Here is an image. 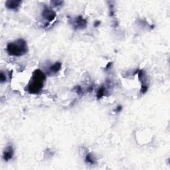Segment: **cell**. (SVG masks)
I'll return each instance as SVG.
<instances>
[{
	"label": "cell",
	"instance_id": "6da1fadb",
	"mask_svg": "<svg viewBox=\"0 0 170 170\" xmlns=\"http://www.w3.org/2000/svg\"><path fill=\"white\" fill-rule=\"evenodd\" d=\"M46 80V75L40 69H36L33 73L32 77L27 85V91L30 94H37L43 88Z\"/></svg>",
	"mask_w": 170,
	"mask_h": 170
},
{
	"label": "cell",
	"instance_id": "7a4b0ae2",
	"mask_svg": "<svg viewBox=\"0 0 170 170\" xmlns=\"http://www.w3.org/2000/svg\"><path fill=\"white\" fill-rule=\"evenodd\" d=\"M7 53L13 57H21L28 51L27 42L23 39H19L13 42L9 43L6 47Z\"/></svg>",
	"mask_w": 170,
	"mask_h": 170
},
{
	"label": "cell",
	"instance_id": "3957f363",
	"mask_svg": "<svg viewBox=\"0 0 170 170\" xmlns=\"http://www.w3.org/2000/svg\"><path fill=\"white\" fill-rule=\"evenodd\" d=\"M41 14L42 17L49 22H51V21H53L57 16L56 13L51 10V8L47 7V6H45L44 8H43Z\"/></svg>",
	"mask_w": 170,
	"mask_h": 170
},
{
	"label": "cell",
	"instance_id": "277c9868",
	"mask_svg": "<svg viewBox=\"0 0 170 170\" xmlns=\"http://www.w3.org/2000/svg\"><path fill=\"white\" fill-rule=\"evenodd\" d=\"M138 79L140 80V81L142 83V88H141V93L144 94L148 90V86L147 84V80H146V76L145 75L144 72L142 70H139L138 72Z\"/></svg>",
	"mask_w": 170,
	"mask_h": 170
},
{
	"label": "cell",
	"instance_id": "5b68a950",
	"mask_svg": "<svg viewBox=\"0 0 170 170\" xmlns=\"http://www.w3.org/2000/svg\"><path fill=\"white\" fill-rule=\"evenodd\" d=\"M72 23L73 26L75 29H83L86 28L87 21L82 17V15H79L73 20Z\"/></svg>",
	"mask_w": 170,
	"mask_h": 170
},
{
	"label": "cell",
	"instance_id": "8992f818",
	"mask_svg": "<svg viewBox=\"0 0 170 170\" xmlns=\"http://www.w3.org/2000/svg\"><path fill=\"white\" fill-rule=\"evenodd\" d=\"M22 1L20 0H7L5 2L6 7L10 10H17Z\"/></svg>",
	"mask_w": 170,
	"mask_h": 170
},
{
	"label": "cell",
	"instance_id": "52a82bcc",
	"mask_svg": "<svg viewBox=\"0 0 170 170\" xmlns=\"http://www.w3.org/2000/svg\"><path fill=\"white\" fill-rule=\"evenodd\" d=\"M13 155L14 150L13 146H8L4 151V153H3V158H4L5 162H8V161H10L13 158Z\"/></svg>",
	"mask_w": 170,
	"mask_h": 170
},
{
	"label": "cell",
	"instance_id": "ba28073f",
	"mask_svg": "<svg viewBox=\"0 0 170 170\" xmlns=\"http://www.w3.org/2000/svg\"><path fill=\"white\" fill-rule=\"evenodd\" d=\"M62 63L60 62H57L49 68V72L52 74H57L59 72V70L61 69Z\"/></svg>",
	"mask_w": 170,
	"mask_h": 170
},
{
	"label": "cell",
	"instance_id": "9c48e42d",
	"mask_svg": "<svg viewBox=\"0 0 170 170\" xmlns=\"http://www.w3.org/2000/svg\"><path fill=\"white\" fill-rule=\"evenodd\" d=\"M85 162L88 164L94 165L96 163V159L94 156L92 155V154L88 153V154H86L85 157Z\"/></svg>",
	"mask_w": 170,
	"mask_h": 170
},
{
	"label": "cell",
	"instance_id": "30bf717a",
	"mask_svg": "<svg viewBox=\"0 0 170 170\" xmlns=\"http://www.w3.org/2000/svg\"><path fill=\"white\" fill-rule=\"evenodd\" d=\"M106 89L104 86H100V87L98 89L97 92V98L98 100L100 99V98L104 97L105 94H106Z\"/></svg>",
	"mask_w": 170,
	"mask_h": 170
},
{
	"label": "cell",
	"instance_id": "8fae6325",
	"mask_svg": "<svg viewBox=\"0 0 170 170\" xmlns=\"http://www.w3.org/2000/svg\"><path fill=\"white\" fill-rule=\"evenodd\" d=\"M6 79H7V77H6L4 73L1 71V74H0V80H1V82L3 83L6 81Z\"/></svg>",
	"mask_w": 170,
	"mask_h": 170
},
{
	"label": "cell",
	"instance_id": "7c38bea8",
	"mask_svg": "<svg viewBox=\"0 0 170 170\" xmlns=\"http://www.w3.org/2000/svg\"><path fill=\"white\" fill-rule=\"evenodd\" d=\"M51 4H53V5L55 6V7H57V6H59V5H61L62 4H63V1H51Z\"/></svg>",
	"mask_w": 170,
	"mask_h": 170
},
{
	"label": "cell",
	"instance_id": "4fadbf2b",
	"mask_svg": "<svg viewBox=\"0 0 170 170\" xmlns=\"http://www.w3.org/2000/svg\"><path fill=\"white\" fill-rule=\"evenodd\" d=\"M122 106H121V105H118V106L116 107V112H121V111L122 110Z\"/></svg>",
	"mask_w": 170,
	"mask_h": 170
},
{
	"label": "cell",
	"instance_id": "5bb4252c",
	"mask_svg": "<svg viewBox=\"0 0 170 170\" xmlns=\"http://www.w3.org/2000/svg\"><path fill=\"white\" fill-rule=\"evenodd\" d=\"M100 23H101L100 21H95L94 23V27H98V26L100 25Z\"/></svg>",
	"mask_w": 170,
	"mask_h": 170
},
{
	"label": "cell",
	"instance_id": "9a60e30c",
	"mask_svg": "<svg viewBox=\"0 0 170 170\" xmlns=\"http://www.w3.org/2000/svg\"><path fill=\"white\" fill-rule=\"evenodd\" d=\"M112 63H109V64H107V66H106V70H109V68L111 67V65H112Z\"/></svg>",
	"mask_w": 170,
	"mask_h": 170
}]
</instances>
